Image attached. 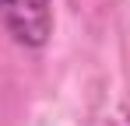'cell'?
<instances>
[{"mask_svg": "<svg viewBox=\"0 0 130 126\" xmlns=\"http://www.w3.org/2000/svg\"><path fill=\"white\" fill-rule=\"evenodd\" d=\"M0 25L25 49H42L53 35V0H0Z\"/></svg>", "mask_w": 130, "mask_h": 126, "instance_id": "obj_1", "label": "cell"}, {"mask_svg": "<svg viewBox=\"0 0 130 126\" xmlns=\"http://www.w3.org/2000/svg\"><path fill=\"white\" fill-rule=\"evenodd\" d=\"M109 126H116V123H109Z\"/></svg>", "mask_w": 130, "mask_h": 126, "instance_id": "obj_2", "label": "cell"}]
</instances>
